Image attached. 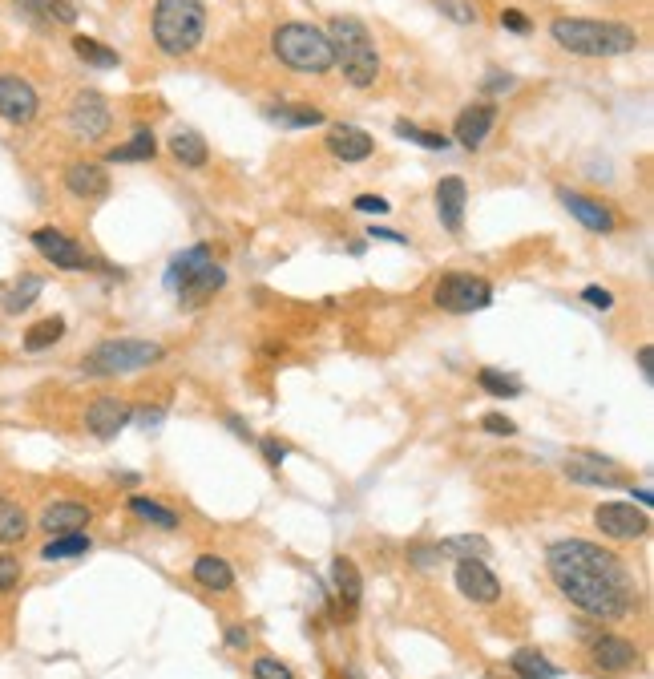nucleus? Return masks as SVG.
<instances>
[{"label":"nucleus","instance_id":"51","mask_svg":"<svg viewBox=\"0 0 654 679\" xmlns=\"http://www.w3.org/2000/svg\"><path fill=\"white\" fill-rule=\"evenodd\" d=\"M247 639H251V635H247L243 627H227V643H231L235 651H239V647H247Z\"/></svg>","mask_w":654,"mask_h":679},{"label":"nucleus","instance_id":"44","mask_svg":"<svg viewBox=\"0 0 654 679\" xmlns=\"http://www.w3.org/2000/svg\"><path fill=\"white\" fill-rule=\"evenodd\" d=\"M352 207L364 211V215H388V199H380V194H360Z\"/></svg>","mask_w":654,"mask_h":679},{"label":"nucleus","instance_id":"11","mask_svg":"<svg viewBox=\"0 0 654 679\" xmlns=\"http://www.w3.org/2000/svg\"><path fill=\"white\" fill-rule=\"evenodd\" d=\"M29 243L53 263V267H65V271H81V267H89V255L81 251V243L77 239H69L65 231H57V227H37L33 235H29Z\"/></svg>","mask_w":654,"mask_h":679},{"label":"nucleus","instance_id":"15","mask_svg":"<svg viewBox=\"0 0 654 679\" xmlns=\"http://www.w3.org/2000/svg\"><path fill=\"white\" fill-rule=\"evenodd\" d=\"M558 199H562V207H566L586 231H598V235L614 231V211H610L606 203L586 199V194H578V190H558Z\"/></svg>","mask_w":654,"mask_h":679},{"label":"nucleus","instance_id":"31","mask_svg":"<svg viewBox=\"0 0 654 679\" xmlns=\"http://www.w3.org/2000/svg\"><path fill=\"white\" fill-rule=\"evenodd\" d=\"M61 336H65V320H61V316H45V320H37V324L25 332V348H29V352H45V348H53Z\"/></svg>","mask_w":654,"mask_h":679},{"label":"nucleus","instance_id":"42","mask_svg":"<svg viewBox=\"0 0 654 679\" xmlns=\"http://www.w3.org/2000/svg\"><path fill=\"white\" fill-rule=\"evenodd\" d=\"M21 582V562L13 554H0V595H9Z\"/></svg>","mask_w":654,"mask_h":679},{"label":"nucleus","instance_id":"8","mask_svg":"<svg viewBox=\"0 0 654 679\" xmlns=\"http://www.w3.org/2000/svg\"><path fill=\"white\" fill-rule=\"evenodd\" d=\"M109 126H114V110H109V102L97 89H81L69 102V130L81 142H101L109 134Z\"/></svg>","mask_w":654,"mask_h":679},{"label":"nucleus","instance_id":"33","mask_svg":"<svg viewBox=\"0 0 654 679\" xmlns=\"http://www.w3.org/2000/svg\"><path fill=\"white\" fill-rule=\"evenodd\" d=\"M130 514H138L142 522L162 526V530H174V526H178V514H174V510H166V506H162V502H154V498H130Z\"/></svg>","mask_w":654,"mask_h":679},{"label":"nucleus","instance_id":"54","mask_svg":"<svg viewBox=\"0 0 654 679\" xmlns=\"http://www.w3.org/2000/svg\"><path fill=\"white\" fill-rule=\"evenodd\" d=\"M344 679H360V675H352V671H348V675H344Z\"/></svg>","mask_w":654,"mask_h":679},{"label":"nucleus","instance_id":"53","mask_svg":"<svg viewBox=\"0 0 654 679\" xmlns=\"http://www.w3.org/2000/svg\"><path fill=\"white\" fill-rule=\"evenodd\" d=\"M634 498H638L642 506H654V494H650V485H638V490H634Z\"/></svg>","mask_w":654,"mask_h":679},{"label":"nucleus","instance_id":"39","mask_svg":"<svg viewBox=\"0 0 654 679\" xmlns=\"http://www.w3.org/2000/svg\"><path fill=\"white\" fill-rule=\"evenodd\" d=\"M251 671H255V679H295L291 667H287L283 659H275V655H259V659L251 663Z\"/></svg>","mask_w":654,"mask_h":679},{"label":"nucleus","instance_id":"22","mask_svg":"<svg viewBox=\"0 0 654 679\" xmlns=\"http://www.w3.org/2000/svg\"><path fill=\"white\" fill-rule=\"evenodd\" d=\"M210 263H214L210 247H206V243H194L190 251H182V255L170 263V271H166V287H170V291H182V287H186V283H190L202 267H210Z\"/></svg>","mask_w":654,"mask_h":679},{"label":"nucleus","instance_id":"3","mask_svg":"<svg viewBox=\"0 0 654 679\" xmlns=\"http://www.w3.org/2000/svg\"><path fill=\"white\" fill-rule=\"evenodd\" d=\"M327 41H332L336 65L344 69V77L356 89L376 85L380 53H376V41H372V33H368V25L360 17H332V25H327Z\"/></svg>","mask_w":654,"mask_h":679},{"label":"nucleus","instance_id":"10","mask_svg":"<svg viewBox=\"0 0 654 679\" xmlns=\"http://www.w3.org/2000/svg\"><path fill=\"white\" fill-rule=\"evenodd\" d=\"M594 526H598L606 538H614V542H634V538H642V534L650 530L646 514L634 510V506H626V502H606V506H598V510H594Z\"/></svg>","mask_w":654,"mask_h":679},{"label":"nucleus","instance_id":"16","mask_svg":"<svg viewBox=\"0 0 654 679\" xmlns=\"http://www.w3.org/2000/svg\"><path fill=\"white\" fill-rule=\"evenodd\" d=\"M493 122H497V106H489V102H481V106H465V110L457 114L453 138H457L465 150H477V146L489 138Z\"/></svg>","mask_w":654,"mask_h":679},{"label":"nucleus","instance_id":"25","mask_svg":"<svg viewBox=\"0 0 654 679\" xmlns=\"http://www.w3.org/2000/svg\"><path fill=\"white\" fill-rule=\"evenodd\" d=\"M194 578L202 582L206 591H231L235 587V570H231V562L227 558H218V554H202V558H194Z\"/></svg>","mask_w":654,"mask_h":679},{"label":"nucleus","instance_id":"23","mask_svg":"<svg viewBox=\"0 0 654 679\" xmlns=\"http://www.w3.org/2000/svg\"><path fill=\"white\" fill-rule=\"evenodd\" d=\"M41 287H45V279H41V275H33V271H25L17 283H9L5 291H0V308H5L9 316H17V312L33 308V304H37V296H41Z\"/></svg>","mask_w":654,"mask_h":679},{"label":"nucleus","instance_id":"20","mask_svg":"<svg viewBox=\"0 0 654 679\" xmlns=\"http://www.w3.org/2000/svg\"><path fill=\"white\" fill-rule=\"evenodd\" d=\"M590 655H594V663L606 667V671H626V667L638 663L634 643H626V639H618V635H598V639H590Z\"/></svg>","mask_w":654,"mask_h":679},{"label":"nucleus","instance_id":"40","mask_svg":"<svg viewBox=\"0 0 654 679\" xmlns=\"http://www.w3.org/2000/svg\"><path fill=\"white\" fill-rule=\"evenodd\" d=\"M436 9H441L449 21H457V25H473L477 21V9L469 5V0H436Z\"/></svg>","mask_w":654,"mask_h":679},{"label":"nucleus","instance_id":"9","mask_svg":"<svg viewBox=\"0 0 654 679\" xmlns=\"http://www.w3.org/2000/svg\"><path fill=\"white\" fill-rule=\"evenodd\" d=\"M37 110H41L37 89L17 73H0V118L13 126H29L37 118Z\"/></svg>","mask_w":654,"mask_h":679},{"label":"nucleus","instance_id":"27","mask_svg":"<svg viewBox=\"0 0 654 679\" xmlns=\"http://www.w3.org/2000/svg\"><path fill=\"white\" fill-rule=\"evenodd\" d=\"M223 283H227V271L218 267V263H210V267H202V271L178 291V296H182V304H202V300H210Z\"/></svg>","mask_w":654,"mask_h":679},{"label":"nucleus","instance_id":"7","mask_svg":"<svg viewBox=\"0 0 654 679\" xmlns=\"http://www.w3.org/2000/svg\"><path fill=\"white\" fill-rule=\"evenodd\" d=\"M432 300H436V308H445V312H453V316H465V312H481V308H489L493 287H489L481 275L449 271L441 283H436Z\"/></svg>","mask_w":654,"mask_h":679},{"label":"nucleus","instance_id":"34","mask_svg":"<svg viewBox=\"0 0 654 679\" xmlns=\"http://www.w3.org/2000/svg\"><path fill=\"white\" fill-rule=\"evenodd\" d=\"M93 542H89V534H57L53 542H45V550H41V558H77V554H85Z\"/></svg>","mask_w":654,"mask_h":679},{"label":"nucleus","instance_id":"35","mask_svg":"<svg viewBox=\"0 0 654 679\" xmlns=\"http://www.w3.org/2000/svg\"><path fill=\"white\" fill-rule=\"evenodd\" d=\"M392 130H396V138H408V142H416V146H424V150H449V138L436 134V130H420V126H412V122H396Z\"/></svg>","mask_w":654,"mask_h":679},{"label":"nucleus","instance_id":"5","mask_svg":"<svg viewBox=\"0 0 654 679\" xmlns=\"http://www.w3.org/2000/svg\"><path fill=\"white\" fill-rule=\"evenodd\" d=\"M271 49H275V57H279L287 69H295V73H327V69L336 65V53H332V41H327V33L315 29V25H299V21L279 25V29L271 33Z\"/></svg>","mask_w":654,"mask_h":679},{"label":"nucleus","instance_id":"48","mask_svg":"<svg viewBox=\"0 0 654 679\" xmlns=\"http://www.w3.org/2000/svg\"><path fill=\"white\" fill-rule=\"evenodd\" d=\"M485 89H489V93H509V89H513V77H509V73H489V77H485Z\"/></svg>","mask_w":654,"mask_h":679},{"label":"nucleus","instance_id":"49","mask_svg":"<svg viewBox=\"0 0 654 679\" xmlns=\"http://www.w3.org/2000/svg\"><path fill=\"white\" fill-rule=\"evenodd\" d=\"M638 368H642V376H646V384H650V380H654V348H650V344L638 348Z\"/></svg>","mask_w":654,"mask_h":679},{"label":"nucleus","instance_id":"21","mask_svg":"<svg viewBox=\"0 0 654 679\" xmlns=\"http://www.w3.org/2000/svg\"><path fill=\"white\" fill-rule=\"evenodd\" d=\"M65 186H69V194H77V199H101V194L109 190V178L97 162H73V166H65Z\"/></svg>","mask_w":654,"mask_h":679},{"label":"nucleus","instance_id":"38","mask_svg":"<svg viewBox=\"0 0 654 679\" xmlns=\"http://www.w3.org/2000/svg\"><path fill=\"white\" fill-rule=\"evenodd\" d=\"M441 554H461V558H473V554H489V542L485 538H477V534H465V538H453V542H445L441 546Z\"/></svg>","mask_w":654,"mask_h":679},{"label":"nucleus","instance_id":"18","mask_svg":"<svg viewBox=\"0 0 654 679\" xmlns=\"http://www.w3.org/2000/svg\"><path fill=\"white\" fill-rule=\"evenodd\" d=\"M89 518H93V510L81 502H53L41 514V530L45 534H81L89 526Z\"/></svg>","mask_w":654,"mask_h":679},{"label":"nucleus","instance_id":"13","mask_svg":"<svg viewBox=\"0 0 654 679\" xmlns=\"http://www.w3.org/2000/svg\"><path fill=\"white\" fill-rule=\"evenodd\" d=\"M130 417H134V405H126L118 397H97L89 405V413H85V429L93 437H101V441H114L130 425Z\"/></svg>","mask_w":654,"mask_h":679},{"label":"nucleus","instance_id":"46","mask_svg":"<svg viewBox=\"0 0 654 679\" xmlns=\"http://www.w3.org/2000/svg\"><path fill=\"white\" fill-rule=\"evenodd\" d=\"M582 300H586V304H594L598 312H610V308H614V296H610L606 287H586V291H582Z\"/></svg>","mask_w":654,"mask_h":679},{"label":"nucleus","instance_id":"26","mask_svg":"<svg viewBox=\"0 0 654 679\" xmlns=\"http://www.w3.org/2000/svg\"><path fill=\"white\" fill-rule=\"evenodd\" d=\"M170 154H174L182 166H190V170H198V166H206V162H210L206 138H202V134H194V130H174V134H170Z\"/></svg>","mask_w":654,"mask_h":679},{"label":"nucleus","instance_id":"14","mask_svg":"<svg viewBox=\"0 0 654 679\" xmlns=\"http://www.w3.org/2000/svg\"><path fill=\"white\" fill-rule=\"evenodd\" d=\"M465 203H469V186H465V178L449 174V178L436 182V215H441V227H445V231L457 235V231L465 227Z\"/></svg>","mask_w":654,"mask_h":679},{"label":"nucleus","instance_id":"2","mask_svg":"<svg viewBox=\"0 0 654 679\" xmlns=\"http://www.w3.org/2000/svg\"><path fill=\"white\" fill-rule=\"evenodd\" d=\"M550 37L558 49L574 57H622L638 49V33L618 21H590V17H554Z\"/></svg>","mask_w":654,"mask_h":679},{"label":"nucleus","instance_id":"32","mask_svg":"<svg viewBox=\"0 0 654 679\" xmlns=\"http://www.w3.org/2000/svg\"><path fill=\"white\" fill-rule=\"evenodd\" d=\"M73 53H77L85 65H93V69H114V65H118V53L105 49V45L93 41V37H73Z\"/></svg>","mask_w":654,"mask_h":679},{"label":"nucleus","instance_id":"43","mask_svg":"<svg viewBox=\"0 0 654 679\" xmlns=\"http://www.w3.org/2000/svg\"><path fill=\"white\" fill-rule=\"evenodd\" d=\"M481 429H485V433H497V437H513V433H517V425H513L509 417H501V413L481 417Z\"/></svg>","mask_w":654,"mask_h":679},{"label":"nucleus","instance_id":"1","mask_svg":"<svg viewBox=\"0 0 654 679\" xmlns=\"http://www.w3.org/2000/svg\"><path fill=\"white\" fill-rule=\"evenodd\" d=\"M550 574L558 582V591L586 615L594 619H626L634 611V578L626 570V562L594 542L570 538V542H554L550 554Z\"/></svg>","mask_w":654,"mask_h":679},{"label":"nucleus","instance_id":"19","mask_svg":"<svg viewBox=\"0 0 654 679\" xmlns=\"http://www.w3.org/2000/svg\"><path fill=\"white\" fill-rule=\"evenodd\" d=\"M332 582H336L340 611L352 619V615H356V607H360V599H364V578H360L356 562H352V558H336V562H332Z\"/></svg>","mask_w":654,"mask_h":679},{"label":"nucleus","instance_id":"6","mask_svg":"<svg viewBox=\"0 0 654 679\" xmlns=\"http://www.w3.org/2000/svg\"><path fill=\"white\" fill-rule=\"evenodd\" d=\"M154 360H162V344L122 336V340H101V344L81 360V368H85L89 376H126V372H138V368H146V364H154Z\"/></svg>","mask_w":654,"mask_h":679},{"label":"nucleus","instance_id":"29","mask_svg":"<svg viewBox=\"0 0 654 679\" xmlns=\"http://www.w3.org/2000/svg\"><path fill=\"white\" fill-rule=\"evenodd\" d=\"M25 534H29V518H25V510H21L13 498H0V546L25 542Z\"/></svg>","mask_w":654,"mask_h":679},{"label":"nucleus","instance_id":"30","mask_svg":"<svg viewBox=\"0 0 654 679\" xmlns=\"http://www.w3.org/2000/svg\"><path fill=\"white\" fill-rule=\"evenodd\" d=\"M158 154V142H154V134L150 130H138L126 146H114V150H109L105 158L109 162H146V158H154Z\"/></svg>","mask_w":654,"mask_h":679},{"label":"nucleus","instance_id":"41","mask_svg":"<svg viewBox=\"0 0 654 679\" xmlns=\"http://www.w3.org/2000/svg\"><path fill=\"white\" fill-rule=\"evenodd\" d=\"M566 473H570L574 481H586V485H606V490H614V485H618L614 473H598V469H586V465H578V461H570Z\"/></svg>","mask_w":654,"mask_h":679},{"label":"nucleus","instance_id":"45","mask_svg":"<svg viewBox=\"0 0 654 679\" xmlns=\"http://www.w3.org/2000/svg\"><path fill=\"white\" fill-rule=\"evenodd\" d=\"M501 29H509V33H521V37H525V33H529V17H525L521 9H505V13H501Z\"/></svg>","mask_w":654,"mask_h":679},{"label":"nucleus","instance_id":"4","mask_svg":"<svg viewBox=\"0 0 654 679\" xmlns=\"http://www.w3.org/2000/svg\"><path fill=\"white\" fill-rule=\"evenodd\" d=\"M206 33L202 0H158L154 5V41L166 57H186Z\"/></svg>","mask_w":654,"mask_h":679},{"label":"nucleus","instance_id":"52","mask_svg":"<svg viewBox=\"0 0 654 679\" xmlns=\"http://www.w3.org/2000/svg\"><path fill=\"white\" fill-rule=\"evenodd\" d=\"M372 239H384V243H408L404 235H396V231H376V227H372Z\"/></svg>","mask_w":654,"mask_h":679},{"label":"nucleus","instance_id":"17","mask_svg":"<svg viewBox=\"0 0 654 679\" xmlns=\"http://www.w3.org/2000/svg\"><path fill=\"white\" fill-rule=\"evenodd\" d=\"M327 150H332V158H340V162H364V158H372L376 142L360 126H336L332 134H327Z\"/></svg>","mask_w":654,"mask_h":679},{"label":"nucleus","instance_id":"47","mask_svg":"<svg viewBox=\"0 0 654 679\" xmlns=\"http://www.w3.org/2000/svg\"><path fill=\"white\" fill-rule=\"evenodd\" d=\"M408 558H412L420 570H428L436 558H441V546H412V550H408Z\"/></svg>","mask_w":654,"mask_h":679},{"label":"nucleus","instance_id":"50","mask_svg":"<svg viewBox=\"0 0 654 679\" xmlns=\"http://www.w3.org/2000/svg\"><path fill=\"white\" fill-rule=\"evenodd\" d=\"M263 457H267V461H271V465H275V469H279V465H283V457H287V453H283V445H275V441H263Z\"/></svg>","mask_w":654,"mask_h":679},{"label":"nucleus","instance_id":"24","mask_svg":"<svg viewBox=\"0 0 654 679\" xmlns=\"http://www.w3.org/2000/svg\"><path fill=\"white\" fill-rule=\"evenodd\" d=\"M17 9L37 25H73L77 9L69 0H17Z\"/></svg>","mask_w":654,"mask_h":679},{"label":"nucleus","instance_id":"28","mask_svg":"<svg viewBox=\"0 0 654 679\" xmlns=\"http://www.w3.org/2000/svg\"><path fill=\"white\" fill-rule=\"evenodd\" d=\"M509 667H513L517 679H554V675H558V667L545 659L541 651H533V647L513 651V655H509Z\"/></svg>","mask_w":654,"mask_h":679},{"label":"nucleus","instance_id":"12","mask_svg":"<svg viewBox=\"0 0 654 679\" xmlns=\"http://www.w3.org/2000/svg\"><path fill=\"white\" fill-rule=\"evenodd\" d=\"M457 591H461L465 599L489 607V603L501 599V582H497V574H493L481 558H461V562H457Z\"/></svg>","mask_w":654,"mask_h":679},{"label":"nucleus","instance_id":"36","mask_svg":"<svg viewBox=\"0 0 654 679\" xmlns=\"http://www.w3.org/2000/svg\"><path fill=\"white\" fill-rule=\"evenodd\" d=\"M279 126H319L323 114L315 106H279V110H267Z\"/></svg>","mask_w":654,"mask_h":679},{"label":"nucleus","instance_id":"37","mask_svg":"<svg viewBox=\"0 0 654 679\" xmlns=\"http://www.w3.org/2000/svg\"><path fill=\"white\" fill-rule=\"evenodd\" d=\"M477 380H481V388H485L489 397H501V401H505V397H517V393H521V384H517L513 376H501L497 368H485V372H481Z\"/></svg>","mask_w":654,"mask_h":679}]
</instances>
